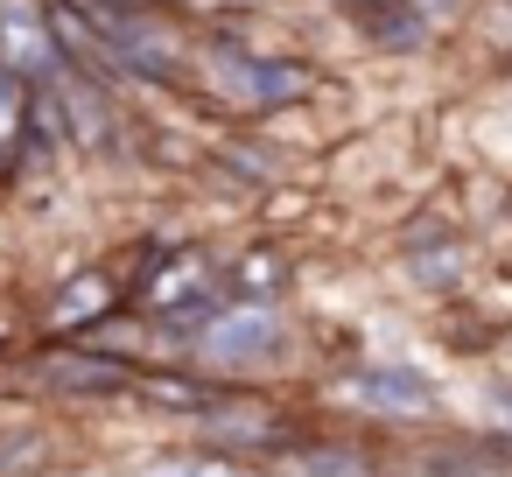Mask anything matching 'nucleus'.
I'll list each match as a JSON object with an SVG mask.
<instances>
[{"mask_svg": "<svg viewBox=\"0 0 512 477\" xmlns=\"http://www.w3.org/2000/svg\"><path fill=\"white\" fill-rule=\"evenodd\" d=\"M498 414H505V421H512V386H498Z\"/></svg>", "mask_w": 512, "mask_h": 477, "instance_id": "nucleus-12", "label": "nucleus"}, {"mask_svg": "<svg viewBox=\"0 0 512 477\" xmlns=\"http://www.w3.org/2000/svg\"><path fill=\"white\" fill-rule=\"evenodd\" d=\"M204 358L211 365H253V358H274L281 351V316L267 302H246V309H218L204 323Z\"/></svg>", "mask_w": 512, "mask_h": 477, "instance_id": "nucleus-3", "label": "nucleus"}, {"mask_svg": "<svg viewBox=\"0 0 512 477\" xmlns=\"http://www.w3.org/2000/svg\"><path fill=\"white\" fill-rule=\"evenodd\" d=\"M274 477H379V470H372V456H358V449H344V442H309V449L281 456Z\"/></svg>", "mask_w": 512, "mask_h": 477, "instance_id": "nucleus-9", "label": "nucleus"}, {"mask_svg": "<svg viewBox=\"0 0 512 477\" xmlns=\"http://www.w3.org/2000/svg\"><path fill=\"white\" fill-rule=\"evenodd\" d=\"M15 183V148H0V190Z\"/></svg>", "mask_w": 512, "mask_h": 477, "instance_id": "nucleus-11", "label": "nucleus"}, {"mask_svg": "<svg viewBox=\"0 0 512 477\" xmlns=\"http://www.w3.org/2000/svg\"><path fill=\"white\" fill-rule=\"evenodd\" d=\"M43 386H57V393H127L134 365L92 358V351H57V358H43Z\"/></svg>", "mask_w": 512, "mask_h": 477, "instance_id": "nucleus-7", "label": "nucleus"}, {"mask_svg": "<svg viewBox=\"0 0 512 477\" xmlns=\"http://www.w3.org/2000/svg\"><path fill=\"white\" fill-rule=\"evenodd\" d=\"M113 302H120L113 274H106V267H85V274H71V281L50 295V323H57V330H92V323L113 316Z\"/></svg>", "mask_w": 512, "mask_h": 477, "instance_id": "nucleus-6", "label": "nucleus"}, {"mask_svg": "<svg viewBox=\"0 0 512 477\" xmlns=\"http://www.w3.org/2000/svg\"><path fill=\"white\" fill-rule=\"evenodd\" d=\"M344 15L379 50H421V36H428V15L414 8V0H344Z\"/></svg>", "mask_w": 512, "mask_h": 477, "instance_id": "nucleus-4", "label": "nucleus"}, {"mask_svg": "<svg viewBox=\"0 0 512 477\" xmlns=\"http://www.w3.org/2000/svg\"><path fill=\"white\" fill-rule=\"evenodd\" d=\"M64 64L57 36H50V15L29 8V0H0V71H15L29 85H50Z\"/></svg>", "mask_w": 512, "mask_h": 477, "instance_id": "nucleus-2", "label": "nucleus"}, {"mask_svg": "<svg viewBox=\"0 0 512 477\" xmlns=\"http://www.w3.org/2000/svg\"><path fill=\"white\" fill-rule=\"evenodd\" d=\"M281 281H288L281 253H253V267H239V274H232V288H239V295H246V288H253V295H274Z\"/></svg>", "mask_w": 512, "mask_h": 477, "instance_id": "nucleus-10", "label": "nucleus"}, {"mask_svg": "<svg viewBox=\"0 0 512 477\" xmlns=\"http://www.w3.org/2000/svg\"><path fill=\"white\" fill-rule=\"evenodd\" d=\"M204 78L239 113H281V106H295V99L316 92V71L309 64H295V57H253L232 36H211L204 43Z\"/></svg>", "mask_w": 512, "mask_h": 477, "instance_id": "nucleus-1", "label": "nucleus"}, {"mask_svg": "<svg viewBox=\"0 0 512 477\" xmlns=\"http://www.w3.org/2000/svg\"><path fill=\"white\" fill-rule=\"evenodd\" d=\"M407 274L421 288H456L463 281V246L442 225H421V239H407Z\"/></svg>", "mask_w": 512, "mask_h": 477, "instance_id": "nucleus-8", "label": "nucleus"}, {"mask_svg": "<svg viewBox=\"0 0 512 477\" xmlns=\"http://www.w3.org/2000/svg\"><path fill=\"white\" fill-rule=\"evenodd\" d=\"M344 393H351L358 407H386V414H421V407H435V386H428L421 372H407V365L351 372V379H344Z\"/></svg>", "mask_w": 512, "mask_h": 477, "instance_id": "nucleus-5", "label": "nucleus"}]
</instances>
